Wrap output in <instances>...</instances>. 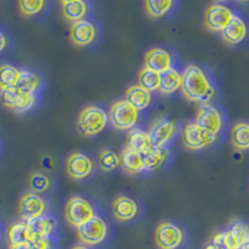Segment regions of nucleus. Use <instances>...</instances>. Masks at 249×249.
<instances>
[{"instance_id":"1","label":"nucleus","mask_w":249,"mask_h":249,"mask_svg":"<svg viewBox=\"0 0 249 249\" xmlns=\"http://www.w3.org/2000/svg\"><path fill=\"white\" fill-rule=\"evenodd\" d=\"M181 91L188 101L202 105H208L215 93L210 76L198 65L186 66L182 72Z\"/></svg>"},{"instance_id":"2","label":"nucleus","mask_w":249,"mask_h":249,"mask_svg":"<svg viewBox=\"0 0 249 249\" xmlns=\"http://www.w3.org/2000/svg\"><path fill=\"white\" fill-rule=\"evenodd\" d=\"M108 124V115L99 106H86L77 119V130L84 136H96L105 130Z\"/></svg>"},{"instance_id":"3","label":"nucleus","mask_w":249,"mask_h":249,"mask_svg":"<svg viewBox=\"0 0 249 249\" xmlns=\"http://www.w3.org/2000/svg\"><path fill=\"white\" fill-rule=\"evenodd\" d=\"M140 120V111L126 100L113 102L110 107L108 121L117 131H131Z\"/></svg>"},{"instance_id":"4","label":"nucleus","mask_w":249,"mask_h":249,"mask_svg":"<svg viewBox=\"0 0 249 249\" xmlns=\"http://www.w3.org/2000/svg\"><path fill=\"white\" fill-rule=\"evenodd\" d=\"M65 219L70 226L79 228L82 224L90 221L91 218L96 215L95 208L92 204L81 196H74L71 197L65 206Z\"/></svg>"},{"instance_id":"5","label":"nucleus","mask_w":249,"mask_h":249,"mask_svg":"<svg viewBox=\"0 0 249 249\" xmlns=\"http://www.w3.org/2000/svg\"><path fill=\"white\" fill-rule=\"evenodd\" d=\"M218 135L203 130L195 122H190L182 131V143L191 151H201L217 141Z\"/></svg>"},{"instance_id":"6","label":"nucleus","mask_w":249,"mask_h":249,"mask_svg":"<svg viewBox=\"0 0 249 249\" xmlns=\"http://www.w3.org/2000/svg\"><path fill=\"white\" fill-rule=\"evenodd\" d=\"M108 234V227L106 222L99 215H95L77 228V235L82 244L86 246H99L104 243Z\"/></svg>"},{"instance_id":"7","label":"nucleus","mask_w":249,"mask_h":249,"mask_svg":"<svg viewBox=\"0 0 249 249\" xmlns=\"http://www.w3.org/2000/svg\"><path fill=\"white\" fill-rule=\"evenodd\" d=\"M184 232L172 222H162L155 231V242L160 249H177L183 244Z\"/></svg>"},{"instance_id":"8","label":"nucleus","mask_w":249,"mask_h":249,"mask_svg":"<svg viewBox=\"0 0 249 249\" xmlns=\"http://www.w3.org/2000/svg\"><path fill=\"white\" fill-rule=\"evenodd\" d=\"M48 210V202L39 193L26 192L20 199L19 214L20 218L25 222L45 215Z\"/></svg>"},{"instance_id":"9","label":"nucleus","mask_w":249,"mask_h":249,"mask_svg":"<svg viewBox=\"0 0 249 249\" xmlns=\"http://www.w3.org/2000/svg\"><path fill=\"white\" fill-rule=\"evenodd\" d=\"M177 132V124L164 117L155 120L151 124L148 135L155 148H164L170 143Z\"/></svg>"},{"instance_id":"10","label":"nucleus","mask_w":249,"mask_h":249,"mask_svg":"<svg viewBox=\"0 0 249 249\" xmlns=\"http://www.w3.org/2000/svg\"><path fill=\"white\" fill-rule=\"evenodd\" d=\"M195 124L208 132L219 135V132L223 130L224 122L221 111L217 107L212 105H203L196 115Z\"/></svg>"},{"instance_id":"11","label":"nucleus","mask_w":249,"mask_h":249,"mask_svg":"<svg viewBox=\"0 0 249 249\" xmlns=\"http://www.w3.org/2000/svg\"><path fill=\"white\" fill-rule=\"evenodd\" d=\"M95 164L88 155L82 152L71 153L66 160V172L72 179H85L93 172Z\"/></svg>"},{"instance_id":"12","label":"nucleus","mask_w":249,"mask_h":249,"mask_svg":"<svg viewBox=\"0 0 249 249\" xmlns=\"http://www.w3.org/2000/svg\"><path fill=\"white\" fill-rule=\"evenodd\" d=\"M233 13L230 8L222 4H213L206 10L204 14V25L208 30L221 33L233 18Z\"/></svg>"},{"instance_id":"13","label":"nucleus","mask_w":249,"mask_h":249,"mask_svg":"<svg viewBox=\"0 0 249 249\" xmlns=\"http://www.w3.org/2000/svg\"><path fill=\"white\" fill-rule=\"evenodd\" d=\"M97 30L92 23L88 20H80L72 23L70 29V39L76 46H88L95 41Z\"/></svg>"},{"instance_id":"14","label":"nucleus","mask_w":249,"mask_h":249,"mask_svg":"<svg viewBox=\"0 0 249 249\" xmlns=\"http://www.w3.org/2000/svg\"><path fill=\"white\" fill-rule=\"evenodd\" d=\"M144 68L156 72H164L172 68V56L167 50L161 48H153L144 55Z\"/></svg>"},{"instance_id":"15","label":"nucleus","mask_w":249,"mask_h":249,"mask_svg":"<svg viewBox=\"0 0 249 249\" xmlns=\"http://www.w3.org/2000/svg\"><path fill=\"white\" fill-rule=\"evenodd\" d=\"M221 35L224 43H227L228 45H238L246 40L247 35H248V26L241 17L233 15L228 25L221 31Z\"/></svg>"},{"instance_id":"16","label":"nucleus","mask_w":249,"mask_h":249,"mask_svg":"<svg viewBox=\"0 0 249 249\" xmlns=\"http://www.w3.org/2000/svg\"><path fill=\"white\" fill-rule=\"evenodd\" d=\"M139 213V204L127 196H119L112 202V214L117 221H132Z\"/></svg>"},{"instance_id":"17","label":"nucleus","mask_w":249,"mask_h":249,"mask_svg":"<svg viewBox=\"0 0 249 249\" xmlns=\"http://www.w3.org/2000/svg\"><path fill=\"white\" fill-rule=\"evenodd\" d=\"M121 166L122 170L128 175H139V173L146 171L143 157L140 152L132 150L130 147L124 148L121 153Z\"/></svg>"},{"instance_id":"18","label":"nucleus","mask_w":249,"mask_h":249,"mask_svg":"<svg viewBox=\"0 0 249 249\" xmlns=\"http://www.w3.org/2000/svg\"><path fill=\"white\" fill-rule=\"evenodd\" d=\"M29 227H30L31 234L33 237H44V238H51V235L56 232L57 222L54 217L50 215H41L39 218L31 219L28 222ZM33 239V238H31Z\"/></svg>"},{"instance_id":"19","label":"nucleus","mask_w":249,"mask_h":249,"mask_svg":"<svg viewBox=\"0 0 249 249\" xmlns=\"http://www.w3.org/2000/svg\"><path fill=\"white\" fill-rule=\"evenodd\" d=\"M124 100L130 102L133 107H136L139 111H143L151 105L152 101V95L148 90L137 85H132L126 90V97Z\"/></svg>"},{"instance_id":"20","label":"nucleus","mask_w":249,"mask_h":249,"mask_svg":"<svg viewBox=\"0 0 249 249\" xmlns=\"http://www.w3.org/2000/svg\"><path fill=\"white\" fill-rule=\"evenodd\" d=\"M6 237H8V242L10 243V246H19V244L30 243L33 234H31L28 222L21 221L13 223L9 227Z\"/></svg>"},{"instance_id":"21","label":"nucleus","mask_w":249,"mask_h":249,"mask_svg":"<svg viewBox=\"0 0 249 249\" xmlns=\"http://www.w3.org/2000/svg\"><path fill=\"white\" fill-rule=\"evenodd\" d=\"M182 88V74L176 69L171 68L170 70L164 71L161 74L160 81V92L163 95H172L181 90Z\"/></svg>"},{"instance_id":"22","label":"nucleus","mask_w":249,"mask_h":249,"mask_svg":"<svg viewBox=\"0 0 249 249\" xmlns=\"http://www.w3.org/2000/svg\"><path fill=\"white\" fill-rule=\"evenodd\" d=\"M126 146L132 148V150L137 151L141 155L148 152V151L153 148V144L151 142V137L148 135V132L139 130V128L131 130V132L128 133L127 136V143H126Z\"/></svg>"},{"instance_id":"23","label":"nucleus","mask_w":249,"mask_h":249,"mask_svg":"<svg viewBox=\"0 0 249 249\" xmlns=\"http://www.w3.org/2000/svg\"><path fill=\"white\" fill-rule=\"evenodd\" d=\"M231 141L233 147L238 151L249 150V124L238 122L233 126L231 132Z\"/></svg>"},{"instance_id":"24","label":"nucleus","mask_w":249,"mask_h":249,"mask_svg":"<svg viewBox=\"0 0 249 249\" xmlns=\"http://www.w3.org/2000/svg\"><path fill=\"white\" fill-rule=\"evenodd\" d=\"M89 13V6L84 0L62 4V15L71 23L84 20Z\"/></svg>"},{"instance_id":"25","label":"nucleus","mask_w":249,"mask_h":249,"mask_svg":"<svg viewBox=\"0 0 249 249\" xmlns=\"http://www.w3.org/2000/svg\"><path fill=\"white\" fill-rule=\"evenodd\" d=\"M41 80L35 72L29 70H21L20 77L18 80V84L15 88L24 93H36V91L40 89Z\"/></svg>"},{"instance_id":"26","label":"nucleus","mask_w":249,"mask_h":249,"mask_svg":"<svg viewBox=\"0 0 249 249\" xmlns=\"http://www.w3.org/2000/svg\"><path fill=\"white\" fill-rule=\"evenodd\" d=\"M143 157L144 166H146V170L147 171H153L157 170L164 163V161L167 160L168 152L167 150L164 148H155L150 150L148 152L143 153L142 155Z\"/></svg>"},{"instance_id":"27","label":"nucleus","mask_w":249,"mask_h":249,"mask_svg":"<svg viewBox=\"0 0 249 249\" xmlns=\"http://www.w3.org/2000/svg\"><path fill=\"white\" fill-rule=\"evenodd\" d=\"M160 81H161V74L150 69L143 68L139 74V85L148 90L150 92L160 90Z\"/></svg>"},{"instance_id":"28","label":"nucleus","mask_w":249,"mask_h":249,"mask_svg":"<svg viewBox=\"0 0 249 249\" xmlns=\"http://www.w3.org/2000/svg\"><path fill=\"white\" fill-rule=\"evenodd\" d=\"M20 72L21 70L9 64L0 65V89L15 88L20 77Z\"/></svg>"},{"instance_id":"29","label":"nucleus","mask_w":249,"mask_h":249,"mask_svg":"<svg viewBox=\"0 0 249 249\" xmlns=\"http://www.w3.org/2000/svg\"><path fill=\"white\" fill-rule=\"evenodd\" d=\"M173 5V0H144V8L152 18H162Z\"/></svg>"},{"instance_id":"30","label":"nucleus","mask_w":249,"mask_h":249,"mask_svg":"<svg viewBox=\"0 0 249 249\" xmlns=\"http://www.w3.org/2000/svg\"><path fill=\"white\" fill-rule=\"evenodd\" d=\"M99 164L102 171L111 172L121 166V156L108 148L102 150L99 155Z\"/></svg>"},{"instance_id":"31","label":"nucleus","mask_w":249,"mask_h":249,"mask_svg":"<svg viewBox=\"0 0 249 249\" xmlns=\"http://www.w3.org/2000/svg\"><path fill=\"white\" fill-rule=\"evenodd\" d=\"M51 178L48 175L41 172H35L30 176L29 179V186H30L31 192L35 193H44L51 188Z\"/></svg>"},{"instance_id":"32","label":"nucleus","mask_w":249,"mask_h":249,"mask_svg":"<svg viewBox=\"0 0 249 249\" xmlns=\"http://www.w3.org/2000/svg\"><path fill=\"white\" fill-rule=\"evenodd\" d=\"M228 230L234 234L237 241L242 247L249 243V224L243 221L235 219L228 226Z\"/></svg>"},{"instance_id":"33","label":"nucleus","mask_w":249,"mask_h":249,"mask_svg":"<svg viewBox=\"0 0 249 249\" xmlns=\"http://www.w3.org/2000/svg\"><path fill=\"white\" fill-rule=\"evenodd\" d=\"M37 97L36 93H24L20 92L19 97L17 100V104H15L13 111H15L17 113H25L28 111L33 110L34 106L36 105Z\"/></svg>"},{"instance_id":"34","label":"nucleus","mask_w":249,"mask_h":249,"mask_svg":"<svg viewBox=\"0 0 249 249\" xmlns=\"http://www.w3.org/2000/svg\"><path fill=\"white\" fill-rule=\"evenodd\" d=\"M21 14L25 17H34L39 14L45 6V0H18Z\"/></svg>"},{"instance_id":"35","label":"nucleus","mask_w":249,"mask_h":249,"mask_svg":"<svg viewBox=\"0 0 249 249\" xmlns=\"http://www.w3.org/2000/svg\"><path fill=\"white\" fill-rule=\"evenodd\" d=\"M20 95V91L17 88H8V89H0V99L3 105L8 108L13 110L17 104V100Z\"/></svg>"},{"instance_id":"36","label":"nucleus","mask_w":249,"mask_h":249,"mask_svg":"<svg viewBox=\"0 0 249 249\" xmlns=\"http://www.w3.org/2000/svg\"><path fill=\"white\" fill-rule=\"evenodd\" d=\"M31 247L34 249H53V241L51 238L33 237L30 241Z\"/></svg>"},{"instance_id":"37","label":"nucleus","mask_w":249,"mask_h":249,"mask_svg":"<svg viewBox=\"0 0 249 249\" xmlns=\"http://www.w3.org/2000/svg\"><path fill=\"white\" fill-rule=\"evenodd\" d=\"M5 46H6V37L5 35L0 31V53L5 49Z\"/></svg>"},{"instance_id":"38","label":"nucleus","mask_w":249,"mask_h":249,"mask_svg":"<svg viewBox=\"0 0 249 249\" xmlns=\"http://www.w3.org/2000/svg\"><path fill=\"white\" fill-rule=\"evenodd\" d=\"M9 249H34L31 247L30 243H25V244H19V246H10Z\"/></svg>"},{"instance_id":"39","label":"nucleus","mask_w":249,"mask_h":249,"mask_svg":"<svg viewBox=\"0 0 249 249\" xmlns=\"http://www.w3.org/2000/svg\"><path fill=\"white\" fill-rule=\"evenodd\" d=\"M204 249H222V248H219V247L215 246V244H213L212 242H211V243H208L206 247H204Z\"/></svg>"},{"instance_id":"40","label":"nucleus","mask_w":249,"mask_h":249,"mask_svg":"<svg viewBox=\"0 0 249 249\" xmlns=\"http://www.w3.org/2000/svg\"><path fill=\"white\" fill-rule=\"evenodd\" d=\"M71 249H92V248H90V247L86 246V244H79V246L72 247Z\"/></svg>"},{"instance_id":"41","label":"nucleus","mask_w":249,"mask_h":249,"mask_svg":"<svg viewBox=\"0 0 249 249\" xmlns=\"http://www.w3.org/2000/svg\"><path fill=\"white\" fill-rule=\"evenodd\" d=\"M72 1H79V0H61L62 4H66V3H72Z\"/></svg>"},{"instance_id":"42","label":"nucleus","mask_w":249,"mask_h":249,"mask_svg":"<svg viewBox=\"0 0 249 249\" xmlns=\"http://www.w3.org/2000/svg\"><path fill=\"white\" fill-rule=\"evenodd\" d=\"M239 249H249V243H248V244H246V246L241 247V248H239Z\"/></svg>"},{"instance_id":"43","label":"nucleus","mask_w":249,"mask_h":249,"mask_svg":"<svg viewBox=\"0 0 249 249\" xmlns=\"http://www.w3.org/2000/svg\"><path fill=\"white\" fill-rule=\"evenodd\" d=\"M218 1H228V0H218Z\"/></svg>"},{"instance_id":"44","label":"nucleus","mask_w":249,"mask_h":249,"mask_svg":"<svg viewBox=\"0 0 249 249\" xmlns=\"http://www.w3.org/2000/svg\"><path fill=\"white\" fill-rule=\"evenodd\" d=\"M241 1H249V0H241Z\"/></svg>"}]
</instances>
